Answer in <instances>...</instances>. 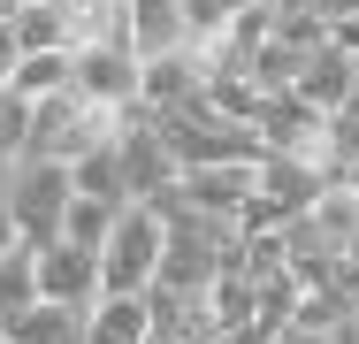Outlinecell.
I'll list each match as a JSON object with an SVG mask.
<instances>
[{
  "label": "cell",
  "instance_id": "6da1fadb",
  "mask_svg": "<svg viewBox=\"0 0 359 344\" xmlns=\"http://www.w3.org/2000/svg\"><path fill=\"white\" fill-rule=\"evenodd\" d=\"M153 131H161V153H168L176 176L184 168H245V161H260V138L245 123H229V115H215V107H199V100L161 115Z\"/></svg>",
  "mask_w": 359,
  "mask_h": 344
},
{
  "label": "cell",
  "instance_id": "7a4b0ae2",
  "mask_svg": "<svg viewBox=\"0 0 359 344\" xmlns=\"http://www.w3.org/2000/svg\"><path fill=\"white\" fill-rule=\"evenodd\" d=\"M123 115H107V107H84L69 84L62 92H46V100H31V123H23V161H54V168H69L76 153H92V145H107Z\"/></svg>",
  "mask_w": 359,
  "mask_h": 344
},
{
  "label": "cell",
  "instance_id": "3957f363",
  "mask_svg": "<svg viewBox=\"0 0 359 344\" xmlns=\"http://www.w3.org/2000/svg\"><path fill=\"white\" fill-rule=\"evenodd\" d=\"M0 214H8V230H15L23 253L54 245V237H62V214H69V168H54V161H15L8 184H0Z\"/></svg>",
  "mask_w": 359,
  "mask_h": 344
},
{
  "label": "cell",
  "instance_id": "277c9868",
  "mask_svg": "<svg viewBox=\"0 0 359 344\" xmlns=\"http://www.w3.org/2000/svg\"><path fill=\"white\" fill-rule=\"evenodd\" d=\"M92 260H100V298H145L153 268H161V214L153 206H123Z\"/></svg>",
  "mask_w": 359,
  "mask_h": 344
},
{
  "label": "cell",
  "instance_id": "5b68a950",
  "mask_svg": "<svg viewBox=\"0 0 359 344\" xmlns=\"http://www.w3.org/2000/svg\"><path fill=\"white\" fill-rule=\"evenodd\" d=\"M31 283H39V298H46V306L84 314V306L100 298V260H92L84 245H69V237H54V245H39V253H31Z\"/></svg>",
  "mask_w": 359,
  "mask_h": 344
},
{
  "label": "cell",
  "instance_id": "8992f818",
  "mask_svg": "<svg viewBox=\"0 0 359 344\" xmlns=\"http://www.w3.org/2000/svg\"><path fill=\"white\" fill-rule=\"evenodd\" d=\"M69 92L84 100V107L123 115V107L138 100V62H130L123 46H76L69 54Z\"/></svg>",
  "mask_w": 359,
  "mask_h": 344
},
{
  "label": "cell",
  "instance_id": "52a82bcc",
  "mask_svg": "<svg viewBox=\"0 0 359 344\" xmlns=\"http://www.w3.org/2000/svg\"><path fill=\"white\" fill-rule=\"evenodd\" d=\"M191 31H184V0H123V54L130 62H161V54H184Z\"/></svg>",
  "mask_w": 359,
  "mask_h": 344
},
{
  "label": "cell",
  "instance_id": "ba28073f",
  "mask_svg": "<svg viewBox=\"0 0 359 344\" xmlns=\"http://www.w3.org/2000/svg\"><path fill=\"white\" fill-rule=\"evenodd\" d=\"M199 84H207V69H199V54L184 46V54H161V62H145L138 69V107L145 123H161V115H176V107H191L199 100Z\"/></svg>",
  "mask_w": 359,
  "mask_h": 344
},
{
  "label": "cell",
  "instance_id": "9c48e42d",
  "mask_svg": "<svg viewBox=\"0 0 359 344\" xmlns=\"http://www.w3.org/2000/svg\"><path fill=\"white\" fill-rule=\"evenodd\" d=\"M290 107H306V115H337V107H352V54H337V46H313L298 77H290L283 92Z\"/></svg>",
  "mask_w": 359,
  "mask_h": 344
},
{
  "label": "cell",
  "instance_id": "30bf717a",
  "mask_svg": "<svg viewBox=\"0 0 359 344\" xmlns=\"http://www.w3.org/2000/svg\"><path fill=\"white\" fill-rule=\"evenodd\" d=\"M8 46H15V54H69L62 8H54V0H23L15 23H8Z\"/></svg>",
  "mask_w": 359,
  "mask_h": 344
},
{
  "label": "cell",
  "instance_id": "8fae6325",
  "mask_svg": "<svg viewBox=\"0 0 359 344\" xmlns=\"http://www.w3.org/2000/svg\"><path fill=\"white\" fill-rule=\"evenodd\" d=\"M84 344H145V298H92Z\"/></svg>",
  "mask_w": 359,
  "mask_h": 344
},
{
  "label": "cell",
  "instance_id": "7c38bea8",
  "mask_svg": "<svg viewBox=\"0 0 359 344\" xmlns=\"http://www.w3.org/2000/svg\"><path fill=\"white\" fill-rule=\"evenodd\" d=\"M0 344H84V314H69V306H31V314H15L8 329H0Z\"/></svg>",
  "mask_w": 359,
  "mask_h": 344
},
{
  "label": "cell",
  "instance_id": "4fadbf2b",
  "mask_svg": "<svg viewBox=\"0 0 359 344\" xmlns=\"http://www.w3.org/2000/svg\"><path fill=\"white\" fill-rule=\"evenodd\" d=\"M15 100H46V92H62L69 84V54H15V69L0 77Z\"/></svg>",
  "mask_w": 359,
  "mask_h": 344
},
{
  "label": "cell",
  "instance_id": "5bb4252c",
  "mask_svg": "<svg viewBox=\"0 0 359 344\" xmlns=\"http://www.w3.org/2000/svg\"><path fill=\"white\" fill-rule=\"evenodd\" d=\"M31 306H39V283H31V253L15 245V253H0V329Z\"/></svg>",
  "mask_w": 359,
  "mask_h": 344
},
{
  "label": "cell",
  "instance_id": "9a60e30c",
  "mask_svg": "<svg viewBox=\"0 0 359 344\" xmlns=\"http://www.w3.org/2000/svg\"><path fill=\"white\" fill-rule=\"evenodd\" d=\"M115 214H123V206H107V199H69L62 237H69V245H84V253H100V237L115 230Z\"/></svg>",
  "mask_w": 359,
  "mask_h": 344
},
{
  "label": "cell",
  "instance_id": "2e32d148",
  "mask_svg": "<svg viewBox=\"0 0 359 344\" xmlns=\"http://www.w3.org/2000/svg\"><path fill=\"white\" fill-rule=\"evenodd\" d=\"M321 344H359V314H344V322H337V329H329Z\"/></svg>",
  "mask_w": 359,
  "mask_h": 344
},
{
  "label": "cell",
  "instance_id": "e0dca14e",
  "mask_svg": "<svg viewBox=\"0 0 359 344\" xmlns=\"http://www.w3.org/2000/svg\"><path fill=\"white\" fill-rule=\"evenodd\" d=\"M0 253H15V230H8V214H0Z\"/></svg>",
  "mask_w": 359,
  "mask_h": 344
},
{
  "label": "cell",
  "instance_id": "ac0fdd59",
  "mask_svg": "<svg viewBox=\"0 0 359 344\" xmlns=\"http://www.w3.org/2000/svg\"><path fill=\"white\" fill-rule=\"evenodd\" d=\"M15 8H23V0H0V31H8V23H15Z\"/></svg>",
  "mask_w": 359,
  "mask_h": 344
},
{
  "label": "cell",
  "instance_id": "d6986e66",
  "mask_svg": "<svg viewBox=\"0 0 359 344\" xmlns=\"http://www.w3.org/2000/svg\"><path fill=\"white\" fill-rule=\"evenodd\" d=\"M352 115H359V62H352Z\"/></svg>",
  "mask_w": 359,
  "mask_h": 344
},
{
  "label": "cell",
  "instance_id": "ffe728a7",
  "mask_svg": "<svg viewBox=\"0 0 359 344\" xmlns=\"http://www.w3.org/2000/svg\"><path fill=\"white\" fill-rule=\"evenodd\" d=\"M344 184H352V192H359V168H352V176H344Z\"/></svg>",
  "mask_w": 359,
  "mask_h": 344
},
{
  "label": "cell",
  "instance_id": "44dd1931",
  "mask_svg": "<svg viewBox=\"0 0 359 344\" xmlns=\"http://www.w3.org/2000/svg\"><path fill=\"white\" fill-rule=\"evenodd\" d=\"M276 344H306V337H276Z\"/></svg>",
  "mask_w": 359,
  "mask_h": 344
}]
</instances>
